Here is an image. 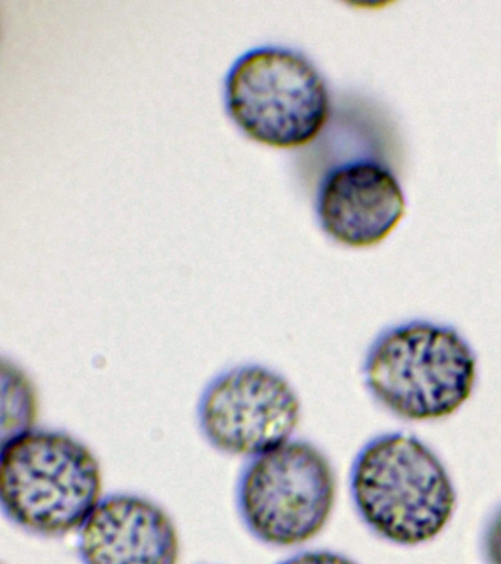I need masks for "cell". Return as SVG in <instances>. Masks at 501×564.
Returning a JSON list of instances; mask_svg holds the SVG:
<instances>
[{"mask_svg": "<svg viewBox=\"0 0 501 564\" xmlns=\"http://www.w3.org/2000/svg\"><path fill=\"white\" fill-rule=\"evenodd\" d=\"M77 554L81 564H178L177 527L152 498L107 494L78 529Z\"/></svg>", "mask_w": 501, "mask_h": 564, "instance_id": "8", "label": "cell"}, {"mask_svg": "<svg viewBox=\"0 0 501 564\" xmlns=\"http://www.w3.org/2000/svg\"><path fill=\"white\" fill-rule=\"evenodd\" d=\"M3 378H7L11 382V387L3 383V394L11 395V421L3 425V431L12 425L10 434L3 436V440L10 438V436L20 434L34 427L32 425L34 416H36L37 403L36 397H34L33 387L30 386L29 379L21 372L19 368L12 366V373H8L7 369H3Z\"/></svg>", "mask_w": 501, "mask_h": 564, "instance_id": "9", "label": "cell"}, {"mask_svg": "<svg viewBox=\"0 0 501 564\" xmlns=\"http://www.w3.org/2000/svg\"><path fill=\"white\" fill-rule=\"evenodd\" d=\"M331 150L315 178L316 223L337 245L350 249L378 246L406 214L403 185L381 153L364 145L346 150L342 143H334Z\"/></svg>", "mask_w": 501, "mask_h": 564, "instance_id": "7", "label": "cell"}, {"mask_svg": "<svg viewBox=\"0 0 501 564\" xmlns=\"http://www.w3.org/2000/svg\"><path fill=\"white\" fill-rule=\"evenodd\" d=\"M482 555L487 564H501V506L488 519L482 533Z\"/></svg>", "mask_w": 501, "mask_h": 564, "instance_id": "10", "label": "cell"}, {"mask_svg": "<svg viewBox=\"0 0 501 564\" xmlns=\"http://www.w3.org/2000/svg\"><path fill=\"white\" fill-rule=\"evenodd\" d=\"M102 467L89 445L56 427L2 440L0 509L30 535L78 532L102 498Z\"/></svg>", "mask_w": 501, "mask_h": 564, "instance_id": "1", "label": "cell"}, {"mask_svg": "<svg viewBox=\"0 0 501 564\" xmlns=\"http://www.w3.org/2000/svg\"><path fill=\"white\" fill-rule=\"evenodd\" d=\"M478 360L450 325L425 319L382 330L364 356L363 381L372 399L403 421L451 416L472 395Z\"/></svg>", "mask_w": 501, "mask_h": 564, "instance_id": "3", "label": "cell"}, {"mask_svg": "<svg viewBox=\"0 0 501 564\" xmlns=\"http://www.w3.org/2000/svg\"><path fill=\"white\" fill-rule=\"evenodd\" d=\"M279 564H359L345 554L329 550H311L290 555Z\"/></svg>", "mask_w": 501, "mask_h": 564, "instance_id": "11", "label": "cell"}, {"mask_svg": "<svg viewBox=\"0 0 501 564\" xmlns=\"http://www.w3.org/2000/svg\"><path fill=\"white\" fill-rule=\"evenodd\" d=\"M337 476L327 454L292 438L246 458L236 480V510L254 540L290 549L314 540L331 519Z\"/></svg>", "mask_w": 501, "mask_h": 564, "instance_id": "5", "label": "cell"}, {"mask_svg": "<svg viewBox=\"0 0 501 564\" xmlns=\"http://www.w3.org/2000/svg\"><path fill=\"white\" fill-rule=\"evenodd\" d=\"M356 513L391 544L433 541L450 523L457 496L442 458L415 435L389 432L363 445L350 469Z\"/></svg>", "mask_w": 501, "mask_h": 564, "instance_id": "2", "label": "cell"}, {"mask_svg": "<svg viewBox=\"0 0 501 564\" xmlns=\"http://www.w3.org/2000/svg\"><path fill=\"white\" fill-rule=\"evenodd\" d=\"M301 397L279 370L241 364L210 378L196 405L200 435L215 452L253 457L293 438Z\"/></svg>", "mask_w": 501, "mask_h": 564, "instance_id": "6", "label": "cell"}, {"mask_svg": "<svg viewBox=\"0 0 501 564\" xmlns=\"http://www.w3.org/2000/svg\"><path fill=\"white\" fill-rule=\"evenodd\" d=\"M222 100L237 130L268 148H306L333 118L327 78L306 53L283 44L237 57L224 78Z\"/></svg>", "mask_w": 501, "mask_h": 564, "instance_id": "4", "label": "cell"}]
</instances>
